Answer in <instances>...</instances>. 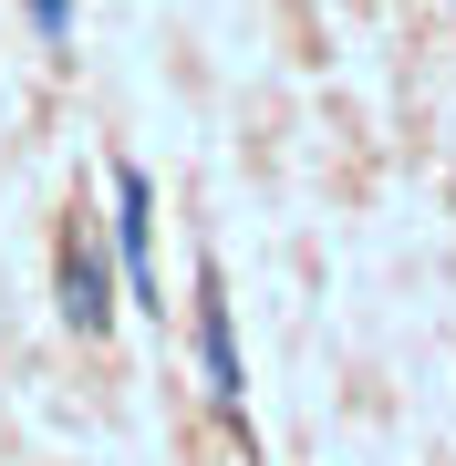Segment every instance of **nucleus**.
Here are the masks:
<instances>
[{
    "label": "nucleus",
    "mask_w": 456,
    "mask_h": 466,
    "mask_svg": "<svg viewBox=\"0 0 456 466\" xmlns=\"http://www.w3.org/2000/svg\"><path fill=\"white\" fill-rule=\"evenodd\" d=\"M115 249H125V300L156 311V187H146V167H115Z\"/></svg>",
    "instance_id": "f257e3e1"
},
{
    "label": "nucleus",
    "mask_w": 456,
    "mask_h": 466,
    "mask_svg": "<svg viewBox=\"0 0 456 466\" xmlns=\"http://www.w3.org/2000/svg\"><path fill=\"white\" fill-rule=\"evenodd\" d=\"M63 321H73V332H115V280H104L84 218L63 228Z\"/></svg>",
    "instance_id": "f03ea898"
},
{
    "label": "nucleus",
    "mask_w": 456,
    "mask_h": 466,
    "mask_svg": "<svg viewBox=\"0 0 456 466\" xmlns=\"http://www.w3.org/2000/svg\"><path fill=\"white\" fill-rule=\"evenodd\" d=\"M32 21H42L52 42H63V32H73V0H32Z\"/></svg>",
    "instance_id": "20e7f679"
},
{
    "label": "nucleus",
    "mask_w": 456,
    "mask_h": 466,
    "mask_svg": "<svg viewBox=\"0 0 456 466\" xmlns=\"http://www.w3.org/2000/svg\"><path fill=\"white\" fill-rule=\"evenodd\" d=\"M198 352H208V394H218V415H238L249 373H238V332H228V290L218 280H198Z\"/></svg>",
    "instance_id": "7ed1b4c3"
}]
</instances>
